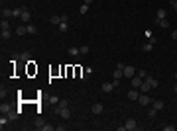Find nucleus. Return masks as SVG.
I'll return each instance as SVG.
<instances>
[{
  "mask_svg": "<svg viewBox=\"0 0 177 131\" xmlns=\"http://www.w3.org/2000/svg\"><path fill=\"white\" fill-rule=\"evenodd\" d=\"M79 12H81V14H87L88 12V4H83V6L79 8Z\"/></svg>",
  "mask_w": 177,
  "mask_h": 131,
  "instance_id": "nucleus-27",
  "label": "nucleus"
},
{
  "mask_svg": "<svg viewBox=\"0 0 177 131\" xmlns=\"http://www.w3.org/2000/svg\"><path fill=\"white\" fill-rule=\"evenodd\" d=\"M39 129H42V131H53L55 127H53V125H49V123H39Z\"/></svg>",
  "mask_w": 177,
  "mask_h": 131,
  "instance_id": "nucleus-16",
  "label": "nucleus"
},
{
  "mask_svg": "<svg viewBox=\"0 0 177 131\" xmlns=\"http://www.w3.org/2000/svg\"><path fill=\"white\" fill-rule=\"evenodd\" d=\"M122 73H124V77H126V78H132L134 75H136V69H134L132 65H124Z\"/></svg>",
  "mask_w": 177,
  "mask_h": 131,
  "instance_id": "nucleus-1",
  "label": "nucleus"
},
{
  "mask_svg": "<svg viewBox=\"0 0 177 131\" xmlns=\"http://www.w3.org/2000/svg\"><path fill=\"white\" fill-rule=\"evenodd\" d=\"M112 90H114V84H112V82H104V84H102V92H112Z\"/></svg>",
  "mask_w": 177,
  "mask_h": 131,
  "instance_id": "nucleus-13",
  "label": "nucleus"
},
{
  "mask_svg": "<svg viewBox=\"0 0 177 131\" xmlns=\"http://www.w3.org/2000/svg\"><path fill=\"white\" fill-rule=\"evenodd\" d=\"M12 16H14V18H20V16H22V10H20V8H14V10H12Z\"/></svg>",
  "mask_w": 177,
  "mask_h": 131,
  "instance_id": "nucleus-25",
  "label": "nucleus"
},
{
  "mask_svg": "<svg viewBox=\"0 0 177 131\" xmlns=\"http://www.w3.org/2000/svg\"><path fill=\"white\" fill-rule=\"evenodd\" d=\"M142 82H144V80H142V77H138V75H134V77H132V86H134V88H138V90H140Z\"/></svg>",
  "mask_w": 177,
  "mask_h": 131,
  "instance_id": "nucleus-5",
  "label": "nucleus"
},
{
  "mask_svg": "<svg viewBox=\"0 0 177 131\" xmlns=\"http://www.w3.org/2000/svg\"><path fill=\"white\" fill-rule=\"evenodd\" d=\"M61 22H67V16H51V24L59 26Z\"/></svg>",
  "mask_w": 177,
  "mask_h": 131,
  "instance_id": "nucleus-10",
  "label": "nucleus"
},
{
  "mask_svg": "<svg viewBox=\"0 0 177 131\" xmlns=\"http://www.w3.org/2000/svg\"><path fill=\"white\" fill-rule=\"evenodd\" d=\"M136 75H138V77H142V78H146V71H136Z\"/></svg>",
  "mask_w": 177,
  "mask_h": 131,
  "instance_id": "nucleus-32",
  "label": "nucleus"
},
{
  "mask_svg": "<svg viewBox=\"0 0 177 131\" xmlns=\"http://www.w3.org/2000/svg\"><path fill=\"white\" fill-rule=\"evenodd\" d=\"M152 106L155 110H163V100H152Z\"/></svg>",
  "mask_w": 177,
  "mask_h": 131,
  "instance_id": "nucleus-12",
  "label": "nucleus"
},
{
  "mask_svg": "<svg viewBox=\"0 0 177 131\" xmlns=\"http://www.w3.org/2000/svg\"><path fill=\"white\" fill-rule=\"evenodd\" d=\"M140 94H142V92H138V88H132V90L128 92V98H130V100H136V102H138Z\"/></svg>",
  "mask_w": 177,
  "mask_h": 131,
  "instance_id": "nucleus-7",
  "label": "nucleus"
},
{
  "mask_svg": "<svg viewBox=\"0 0 177 131\" xmlns=\"http://www.w3.org/2000/svg\"><path fill=\"white\" fill-rule=\"evenodd\" d=\"M173 10L177 12V0H173Z\"/></svg>",
  "mask_w": 177,
  "mask_h": 131,
  "instance_id": "nucleus-37",
  "label": "nucleus"
},
{
  "mask_svg": "<svg viewBox=\"0 0 177 131\" xmlns=\"http://www.w3.org/2000/svg\"><path fill=\"white\" fill-rule=\"evenodd\" d=\"M140 90H142V94H148V92L152 90V86H150V84L144 80V82H142V86H140Z\"/></svg>",
  "mask_w": 177,
  "mask_h": 131,
  "instance_id": "nucleus-15",
  "label": "nucleus"
},
{
  "mask_svg": "<svg viewBox=\"0 0 177 131\" xmlns=\"http://www.w3.org/2000/svg\"><path fill=\"white\" fill-rule=\"evenodd\" d=\"M146 82H148L152 88H157V80H155L154 77H146Z\"/></svg>",
  "mask_w": 177,
  "mask_h": 131,
  "instance_id": "nucleus-14",
  "label": "nucleus"
},
{
  "mask_svg": "<svg viewBox=\"0 0 177 131\" xmlns=\"http://www.w3.org/2000/svg\"><path fill=\"white\" fill-rule=\"evenodd\" d=\"M102 104H100V102H97V104H93V108H91V112H93V114H95V116H99V114H102Z\"/></svg>",
  "mask_w": 177,
  "mask_h": 131,
  "instance_id": "nucleus-6",
  "label": "nucleus"
},
{
  "mask_svg": "<svg viewBox=\"0 0 177 131\" xmlns=\"http://www.w3.org/2000/svg\"><path fill=\"white\" fill-rule=\"evenodd\" d=\"M93 2H95V0H83V4H88V6H91Z\"/></svg>",
  "mask_w": 177,
  "mask_h": 131,
  "instance_id": "nucleus-36",
  "label": "nucleus"
},
{
  "mask_svg": "<svg viewBox=\"0 0 177 131\" xmlns=\"http://www.w3.org/2000/svg\"><path fill=\"white\" fill-rule=\"evenodd\" d=\"M2 16H4V18H12V10L10 8H4V10H2Z\"/></svg>",
  "mask_w": 177,
  "mask_h": 131,
  "instance_id": "nucleus-23",
  "label": "nucleus"
},
{
  "mask_svg": "<svg viewBox=\"0 0 177 131\" xmlns=\"http://www.w3.org/2000/svg\"><path fill=\"white\" fill-rule=\"evenodd\" d=\"M26 28H28V33H35V28H33L32 24H26Z\"/></svg>",
  "mask_w": 177,
  "mask_h": 131,
  "instance_id": "nucleus-29",
  "label": "nucleus"
},
{
  "mask_svg": "<svg viewBox=\"0 0 177 131\" xmlns=\"http://www.w3.org/2000/svg\"><path fill=\"white\" fill-rule=\"evenodd\" d=\"M155 114H157V110H155L154 106H152V108L148 110V118H150V120H154V118H155Z\"/></svg>",
  "mask_w": 177,
  "mask_h": 131,
  "instance_id": "nucleus-18",
  "label": "nucleus"
},
{
  "mask_svg": "<svg viewBox=\"0 0 177 131\" xmlns=\"http://www.w3.org/2000/svg\"><path fill=\"white\" fill-rule=\"evenodd\" d=\"M175 92H177V82H175Z\"/></svg>",
  "mask_w": 177,
  "mask_h": 131,
  "instance_id": "nucleus-38",
  "label": "nucleus"
},
{
  "mask_svg": "<svg viewBox=\"0 0 177 131\" xmlns=\"http://www.w3.org/2000/svg\"><path fill=\"white\" fill-rule=\"evenodd\" d=\"M138 102H140L142 106H152V98H150L148 94H140V98H138Z\"/></svg>",
  "mask_w": 177,
  "mask_h": 131,
  "instance_id": "nucleus-3",
  "label": "nucleus"
},
{
  "mask_svg": "<svg viewBox=\"0 0 177 131\" xmlns=\"http://www.w3.org/2000/svg\"><path fill=\"white\" fill-rule=\"evenodd\" d=\"M165 16H167V12L163 10V8H159V10H157V20H163Z\"/></svg>",
  "mask_w": 177,
  "mask_h": 131,
  "instance_id": "nucleus-20",
  "label": "nucleus"
},
{
  "mask_svg": "<svg viewBox=\"0 0 177 131\" xmlns=\"http://www.w3.org/2000/svg\"><path fill=\"white\" fill-rule=\"evenodd\" d=\"M20 20H22V22H26V24H30V20H32V14H30V10H22Z\"/></svg>",
  "mask_w": 177,
  "mask_h": 131,
  "instance_id": "nucleus-9",
  "label": "nucleus"
},
{
  "mask_svg": "<svg viewBox=\"0 0 177 131\" xmlns=\"http://www.w3.org/2000/svg\"><path fill=\"white\" fill-rule=\"evenodd\" d=\"M157 24H159L161 28H169V22H167V18H163V20H157Z\"/></svg>",
  "mask_w": 177,
  "mask_h": 131,
  "instance_id": "nucleus-24",
  "label": "nucleus"
},
{
  "mask_svg": "<svg viewBox=\"0 0 177 131\" xmlns=\"http://www.w3.org/2000/svg\"><path fill=\"white\" fill-rule=\"evenodd\" d=\"M154 43H155V39H154V37H150V43H146L144 47H142V51H144V53H150V51L154 49Z\"/></svg>",
  "mask_w": 177,
  "mask_h": 131,
  "instance_id": "nucleus-8",
  "label": "nucleus"
},
{
  "mask_svg": "<svg viewBox=\"0 0 177 131\" xmlns=\"http://www.w3.org/2000/svg\"><path fill=\"white\" fill-rule=\"evenodd\" d=\"M57 106H61V108H67V102H65V100H59V104H57Z\"/></svg>",
  "mask_w": 177,
  "mask_h": 131,
  "instance_id": "nucleus-33",
  "label": "nucleus"
},
{
  "mask_svg": "<svg viewBox=\"0 0 177 131\" xmlns=\"http://www.w3.org/2000/svg\"><path fill=\"white\" fill-rule=\"evenodd\" d=\"M124 127H126V131H134V129H138V121L134 120V118H130V120H126Z\"/></svg>",
  "mask_w": 177,
  "mask_h": 131,
  "instance_id": "nucleus-2",
  "label": "nucleus"
},
{
  "mask_svg": "<svg viewBox=\"0 0 177 131\" xmlns=\"http://www.w3.org/2000/svg\"><path fill=\"white\" fill-rule=\"evenodd\" d=\"M69 55H71V57H77V55H81L79 47H69Z\"/></svg>",
  "mask_w": 177,
  "mask_h": 131,
  "instance_id": "nucleus-17",
  "label": "nucleus"
},
{
  "mask_svg": "<svg viewBox=\"0 0 177 131\" xmlns=\"http://www.w3.org/2000/svg\"><path fill=\"white\" fill-rule=\"evenodd\" d=\"M59 108H61V106H59ZM59 116H61L63 120H69V118H71V110H69V106H67V108H61V110H59Z\"/></svg>",
  "mask_w": 177,
  "mask_h": 131,
  "instance_id": "nucleus-4",
  "label": "nucleus"
},
{
  "mask_svg": "<svg viewBox=\"0 0 177 131\" xmlns=\"http://www.w3.org/2000/svg\"><path fill=\"white\" fill-rule=\"evenodd\" d=\"M171 39H175V41H177V30H175V32H171Z\"/></svg>",
  "mask_w": 177,
  "mask_h": 131,
  "instance_id": "nucleus-35",
  "label": "nucleus"
},
{
  "mask_svg": "<svg viewBox=\"0 0 177 131\" xmlns=\"http://www.w3.org/2000/svg\"><path fill=\"white\" fill-rule=\"evenodd\" d=\"M26 33H28V28H26V26H18V28H16V35L22 37V35H26Z\"/></svg>",
  "mask_w": 177,
  "mask_h": 131,
  "instance_id": "nucleus-11",
  "label": "nucleus"
},
{
  "mask_svg": "<svg viewBox=\"0 0 177 131\" xmlns=\"http://www.w3.org/2000/svg\"><path fill=\"white\" fill-rule=\"evenodd\" d=\"M10 35H12L10 30H2V39H4V41H6V39H10Z\"/></svg>",
  "mask_w": 177,
  "mask_h": 131,
  "instance_id": "nucleus-21",
  "label": "nucleus"
},
{
  "mask_svg": "<svg viewBox=\"0 0 177 131\" xmlns=\"http://www.w3.org/2000/svg\"><path fill=\"white\" fill-rule=\"evenodd\" d=\"M163 131H175V125H163Z\"/></svg>",
  "mask_w": 177,
  "mask_h": 131,
  "instance_id": "nucleus-31",
  "label": "nucleus"
},
{
  "mask_svg": "<svg viewBox=\"0 0 177 131\" xmlns=\"http://www.w3.org/2000/svg\"><path fill=\"white\" fill-rule=\"evenodd\" d=\"M175 78H177V73H175Z\"/></svg>",
  "mask_w": 177,
  "mask_h": 131,
  "instance_id": "nucleus-39",
  "label": "nucleus"
},
{
  "mask_svg": "<svg viewBox=\"0 0 177 131\" xmlns=\"http://www.w3.org/2000/svg\"><path fill=\"white\" fill-rule=\"evenodd\" d=\"M8 120H10V118H4V116H2V118H0V125H2V127H4V125H6V123H8Z\"/></svg>",
  "mask_w": 177,
  "mask_h": 131,
  "instance_id": "nucleus-30",
  "label": "nucleus"
},
{
  "mask_svg": "<svg viewBox=\"0 0 177 131\" xmlns=\"http://www.w3.org/2000/svg\"><path fill=\"white\" fill-rule=\"evenodd\" d=\"M51 104H59V98H57V96H51Z\"/></svg>",
  "mask_w": 177,
  "mask_h": 131,
  "instance_id": "nucleus-34",
  "label": "nucleus"
},
{
  "mask_svg": "<svg viewBox=\"0 0 177 131\" xmlns=\"http://www.w3.org/2000/svg\"><path fill=\"white\" fill-rule=\"evenodd\" d=\"M79 51H81V55H87L91 49H88V45H83V47H79Z\"/></svg>",
  "mask_w": 177,
  "mask_h": 131,
  "instance_id": "nucleus-26",
  "label": "nucleus"
},
{
  "mask_svg": "<svg viewBox=\"0 0 177 131\" xmlns=\"http://www.w3.org/2000/svg\"><path fill=\"white\" fill-rule=\"evenodd\" d=\"M0 28H2V30H10V24H8V20H6V18H2V22H0Z\"/></svg>",
  "mask_w": 177,
  "mask_h": 131,
  "instance_id": "nucleus-19",
  "label": "nucleus"
},
{
  "mask_svg": "<svg viewBox=\"0 0 177 131\" xmlns=\"http://www.w3.org/2000/svg\"><path fill=\"white\" fill-rule=\"evenodd\" d=\"M59 32H67V22H61V24H59Z\"/></svg>",
  "mask_w": 177,
  "mask_h": 131,
  "instance_id": "nucleus-28",
  "label": "nucleus"
},
{
  "mask_svg": "<svg viewBox=\"0 0 177 131\" xmlns=\"http://www.w3.org/2000/svg\"><path fill=\"white\" fill-rule=\"evenodd\" d=\"M0 110H2V114H10V106H8V104H2V106H0Z\"/></svg>",
  "mask_w": 177,
  "mask_h": 131,
  "instance_id": "nucleus-22",
  "label": "nucleus"
}]
</instances>
